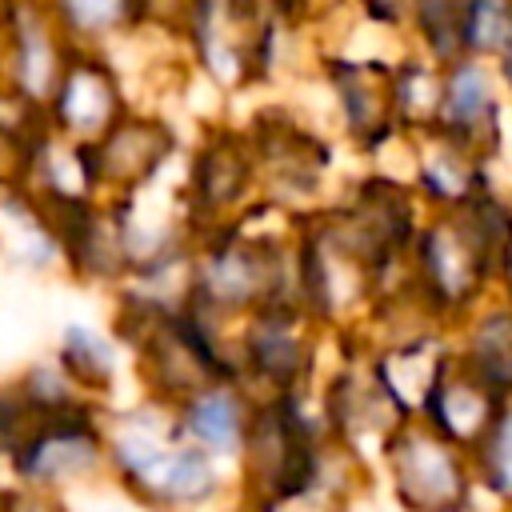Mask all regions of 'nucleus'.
Masks as SVG:
<instances>
[{
	"label": "nucleus",
	"instance_id": "16",
	"mask_svg": "<svg viewBox=\"0 0 512 512\" xmlns=\"http://www.w3.org/2000/svg\"><path fill=\"white\" fill-rule=\"evenodd\" d=\"M452 356L488 384L512 392V312L500 292L484 296L468 316L448 328Z\"/></svg>",
	"mask_w": 512,
	"mask_h": 512
},
{
	"label": "nucleus",
	"instance_id": "1",
	"mask_svg": "<svg viewBox=\"0 0 512 512\" xmlns=\"http://www.w3.org/2000/svg\"><path fill=\"white\" fill-rule=\"evenodd\" d=\"M108 484L136 512H216L232 496V468L188 444L172 408L156 400L108 404Z\"/></svg>",
	"mask_w": 512,
	"mask_h": 512
},
{
	"label": "nucleus",
	"instance_id": "8",
	"mask_svg": "<svg viewBox=\"0 0 512 512\" xmlns=\"http://www.w3.org/2000/svg\"><path fill=\"white\" fill-rule=\"evenodd\" d=\"M320 84L332 100V116L344 140L360 156H376L384 144L400 136L392 108V60L352 56V52H320L316 56Z\"/></svg>",
	"mask_w": 512,
	"mask_h": 512
},
{
	"label": "nucleus",
	"instance_id": "22",
	"mask_svg": "<svg viewBox=\"0 0 512 512\" xmlns=\"http://www.w3.org/2000/svg\"><path fill=\"white\" fill-rule=\"evenodd\" d=\"M348 4L364 24L388 32V36H404V20H408L412 0H348Z\"/></svg>",
	"mask_w": 512,
	"mask_h": 512
},
{
	"label": "nucleus",
	"instance_id": "18",
	"mask_svg": "<svg viewBox=\"0 0 512 512\" xmlns=\"http://www.w3.org/2000/svg\"><path fill=\"white\" fill-rule=\"evenodd\" d=\"M476 492L496 504V512H512V392L492 412L488 428L468 448Z\"/></svg>",
	"mask_w": 512,
	"mask_h": 512
},
{
	"label": "nucleus",
	"instance_id": "5",
	"mask_svg": "<svg viewBox=\"0 0 512 512\" xmlns=\"http://www.w3.org/2000/svg\"><path fill=\"white\" fill-rule=\"evenodd\" d=\"M376 460L400 512H480L468 448L444 440L420 416L400 420Z\"/></svg>",
	"mask_w": 512,
	"mask_h": 512
},
{
	"label": "nucleus",
	"instance_id": "6",
	"mask_svg": "<svg viewBox=\"0 0 512 512\" xmlns=\"http://www.w3.org/2000/svg\"><path fill=\"white\" fill-rule=\"evenodd\" d=\"M184 172L176 176V196L192 236L240 220L260 200V168L244 124L212 120L192 144H184Z\"/></svg>",
	"mask_w": 512,
	"mask_h": 512
},
{
	"label": "nucleus",
	"instance_id": "15",
	"mask_svg": "<svg viewBox=\"0 0 512 512\" xmlns=\"http://www.w3.org/2000/svg\"><path fill=\"white\" fill-rule=\"evenodd\" d=\"M52 360L64 368V376L96 404H116L120 380L128 372V352L116 340L112 328H100L92 320H68L56 332Z\"/></svg>",
	"mask_w": 512,
	"mask_h": 512
},
{
	"label": "nucleus",
	"instance_id": "26",
	"mask_svg": "<svg viewBox=\"0 0 512 512\" xmlns=\"http://www.w3.org/2000/svg\"><path fill=\"white\" fill-rule=\"evenodd\" d=\"M72 508H76V504H72Z\"/></svg>",
	"mask_w": 512,
	"mask_h": 512
},
{
	"label": "nucleus",
	"instance_id": "12",
	"mask_svg": "<svg viewBox=\"0 0 512 512\" xmlns=\"http://www.w3.org/2000/svg\"><path fill=\"white\" fill-rule=\"evenodd\" d=\"M504 396H508L504 388L488 384V380L476 376L468 364H460L456 356H448V360L440 364L436 380L428 384V392H424L416 416H420L432 432H440L444 440H452V444H460V448H472L476 436L488 428V420H492V412L500 408Z\"/></svg>",
	"mask_w": 512,
	"mask_h": 512
},
{
	"label": "nucleus",
	"instance_id": "25",
	"mask_svg": "<svg viewBox=\"0 0 512 512\" xmlns=\"http://www.w3.org/2000/svg\"><path fill=\"white\" fill-rule=\"evenodd\" d=\"M8 492H12V480L0 472V512H4V504H8Z\"/></svg>",
	"mask_w": 512,
	"mask_h": 512
},
{
	"label": "nucleus",
	"instance_id": "4",
	"mask_svg": "<svg viewBox=\"0 0 512 512\" xmlns=\"http://www.w3.org/2000/svg\"><path fill=\"white\" fill-rule=\"evenodd\" d=\"M328 328L296 300L280 296L252 308L232 328L236 380L252 396H280L296 388H312L320 380V348Z\"/></svg>",
	"mask_w": 512,
	"mask_h": 512
},
{
	"label": "nucleus",
	"instance_id": "14",
	"mask_svg": "<svg viewBox=\"0 0 512 512\" xmlns=\"http://www.w3.org/2000/svg\"><path fill=\"white\" fill-rule=\"evenodd\" d=\"M252 404H256V396L240 380H212V384L196 388L192 396H184L172 408V420L188 444H196L208 456H216L220 464L236 468V456H240V444H244V432L252 420Z\"/></svg>",
	"mask_w": 512,
	"mask_h": 512
},
{
	"label": "nucleus",
	"instance_id": "17",
	"mask_svg": "<svg viewBox=\"0 0 512 512\" xmlns=\"http://www.w3.org/2000/svg\"><path fill=\"white\" fill-rule=\"evenodd\" d=\"M48 12L76 48L116 52L140 32L136 0H48Z\"/></svg>",
	"mask_w": 512,
	"mask_h": 512
},
{
	"label": "nucleus",
	"instance_id": "3",
	"mask_svg": "<svg viewBox=\"0 0 512 512\" xmlns=\"http://www.w3.org/2000/svg\"><path fill=\"white\" fill-rule=\"evenodd\" d=\"M404 280L440 328H452L484 296L500 292L496 268L488 264L456 208L424 212L404 260Z\"/></svg>",
	"mask_w": 512,
	"mask_h": 512
},
{
	"label": "nucleus",
	"instance_id": "13",
	"mask_svg": "<svg viewBox=\"0 0 512 512\" xmlns=\"http://www.w3.org/2000/svg\"><path fill=\"white\" fill-rule=\"evenodd\" d=\"M408 152H412L408 184H412L416 200L424 204V212L460 208V204H468L476 192H484L492 184L484 160H476L472 152H464L452 140L436 136L432 128L408 132Z\"/></svg>",
	"mask_w": 512,
	"mask_h": 512
},
{
	"label": "nucleus",
	"instance_id": "20",
	"mask_svg": "<svg viewBox=\"0 0 512 512\" xmlns=\"http://www.w3.org/2000/svg\"><path fill=\"white\" fill-rule=\"evenodd\" d=\"M512 32V0H468L464 20V56L492 60Z\"/></svg>",
	"mask_w": 512,
	"mask_h": 512
},
{
	"label": "nucleus",
	"instance_id": "7",
	"mask_svg": "<svg viewBox=\"0 0 512 512\" xmlns=\"http://www.w3.org/2000/svg\"><path fill=\"white\" fill-rule=\"evenodd\" d=\"M88 156H92L96 196L120 200L160 184L172 172V164L184 156V140L168 112L132 100L88 144Z\"/></svg>",
	"mask_w": 512,
	"mask_h": 512
},
{
	"label": "nucleus",
	"instance_id": "9",
	"mask_svg": "<svg viewBox=\"0 0 512 512\" xmlns=\"http://www.w3.org/2000/svg\"><path fill=\"white\" fill-rule=\"evenodd\" d=\"M128 104H132V88L116 52L72 48L56 88L44 100V124L64 140L92 144Z\"/></svg>",
	"mask_w": 512,
	"mask_h": 512
},
{
	"label": "nucleus",
	"instance_id": "10",
	"mask_svg": "<svg viewBox=\"0 0 512 512\" xmlns=\"http://www.w3.org/2000/svg\"><path fill=\"white\" fill-rule=\"evenodd\" d=\"M428 128L492 168V160L504 152V92L488 60L460 56L440 68V92Z\"/></svg>",
	"mask_w": 512,
	"mask_h": 512
},
{
	"label": "nucleus",
	"instance_id": "23",
	"mask_svg": "<svg viewBox=\"0 0 512 512\" xmlns=\"http://www.w3.org/2000/svg\"><path fill=\"white\" fill-rule=\"evenodd\" d=\"M4 512H76L68 496H52V492H36V488H20L12 484Z\"/></svg>",
	"mask_w": 512,
	"mask_h": 512
},
{
	"label": "nucleus",
	"instance_id": "24",
	"mask_svg": "<svg viewBox=\"0 0 512 512\" xmlns=\"http://www.w3.org/2000/svg\"><path fill=\"white\" fill-rule=\"evenodd\" d=\"M492 64V76H496V84H500V92L512 100V32H508V40L496 48V56L488 60Z\"/></svg>",
	"mask_w": 512,
	"mask_h": 512
},
{
	"label": "nucleus",
	"instance_id": "21",
	"mask_svg": "<svg viewBox=\"0 0 512 512\" xmlns=\"http://www.w3.org/2000/svg\"><path fill=\"white\" fill-rule=\"evenodd\" d=\"M40 416L32 412V404L24 400V392L16 388V380H0V464L8 460V452L28 436V428Z\"/></svg>",
	"mask_w": 512,
	"mask_h": 512
},
{
	"label": "nucleus",
	"instance_id": "11",
	"mask_svg": "<svg viewBox=\"0 0 512 512\" xmlns=\"http://www.w3.org/2000/svg\"><path fill=\"white\" fill-rule=\"evenodd\" d=\"M44 208V204H40ZM60 240V272L84 288L116 292L128 280V244L120 208L108 196L44 208Z\"/></svg>",
	"mask_w": 512,
	"mask_h": 512
},
{
	"label": "nucleus",
	"instance_id": "2",
	"mask_svg": "<svg viewBox=\"0 0 512 512\" xmlns=\"http://www.w3.org/2000/svg\"><path fill=\"white\" fill-rule=\"evenodd\" d=\"M104 404H76L64 412L40 416L28 436L8 452L0 472L36 492L52 496H80L88 488L108 484V428Z\"/></svg>",
	"mask_w": 512,
	"mask_h": 512
},
{
	"label": "nucleus",
	"instance_id": "19",
	"mask_svg": "<svg viewBox=\"0 0 512 512\" xmlns=\"http://www.w3.org/2000/svg\"><path fill=\"white\" fill-rule=\"evenodd\" d=\"M468 0H412L404 20V40L432 64H452L464 56Z\"/></svg>",
	"mask_w": 512,
	"mask_h": 512
}]
</instances>
